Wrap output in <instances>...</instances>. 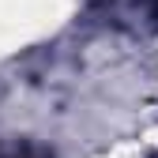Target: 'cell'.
I'll list each match as a JSON object with an SVG mask.
<instances>
[{"label": "cell", "mask_w": 158, "mask_h": 158, "mask_svg": "<svg viewBox=\"0 0 158 158\" xmlns=\"http://www.w3.org/2000/svg\"><path fill=\"white\" fill-rule=\"evenodd\" d=\"M113 8L132 23H158V0H113Z\"/></svg>", "instance_id": "cell-1"}, {"label": "cell", "mask_w": 158, "mask_h": 158, "mask_svg": "<svg viewBox=\"0 0 158 158\" xmlns=\"http://www.w3.org/2000/svg\"><path fill=\"white\" fill-rule=\"evenodd\" d=\"M0 158H49V154L34 143H23V139H4L0 143Z\"/></svg>", "instance_id": "cell-2"}]
</instances>
